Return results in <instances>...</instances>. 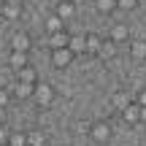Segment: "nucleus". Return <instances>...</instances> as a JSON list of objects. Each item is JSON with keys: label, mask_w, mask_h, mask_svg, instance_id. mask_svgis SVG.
Masks as SVG:
<instances>
[{"label": "nucleus", "mask_w": 146, "mask_h": 146, "mask_svg": "<svg viewBox=\"0 0 146 146\" xmlns=\"http://www.w3.org/2000/svg\"><path fill=\"white\" fill-rule=\"evenodd\" d=\"M46 33H49V35H57V33H65V22L60 19L57 14L46 16Z\"/></svg>", "instance_id": "nucleus-10"}, {"label": "nucleus", "mask_w": 146, "mask_h": 146, "mask_svg": "<svg viewBox=\"0 0 146 146\" xmlns=\"http://www.w3.org/2000/svg\"><path fill=\"white\" fill-rule=\"evenodd\" d=\"M95 8L100 14H111V11H116V0H95Z\"/></svg>", "instance_id": "nucleus-19"}, {"label": "nucleus", "mask_w": 146, "mask_h": 146, "mask_svg": "<svg viewBox=\"0 0 146 146\" xmlns=\"http://www.w3.org/2000/svg\"><path fill=\"white\" fill-rule=\"evenodd\" d=\"M8 138H11V135H8V130L0 125V146H5V143H8Z\"/></svg>", "instance_id": "nucleus-26"}, {"label": "nucleus", "mask_w": 146, "mask_h": 146, "mask_svg": "<svg viewBox=\"0 0 146 146\" xmlns=\"http://www.w3.org/2000/svg\"><path fill=\"white\" fill-rule=\"evenodd\" d=\"M68 33H57V35H49V49H65L68 46Z\"/></svg>", "instance_id": "nucleus-15"}, {"label": "nucleus", "mask_w": 146, "mask_h": 146, "mask_svg": "<svg viewBox=\"0 0 146 146\" xmlns=\"http://www.w3.org/2000/svg\"><path fill=\"white\" fill-rule=\"evenodd\" d=\"M138 5V0H116V8H122V11H133Z\"/></svg>", "instance_id": "nucleus-22"}, {"label": "nucleus", "mask_w": 146, "mask_h": 146, "mask_svg": "<svg viewBox=\"0 0 146 146\" xmlns=\"http://www.w3.org/2000/svg\"><path fill=\"white\" fill-rule=\"evenodd\" d=\"M8 100H11V92H8V89H0V108H5Z\"/></svg>", "instance_id": "nucleus-25"}, {"label": "nucleus", "mask_w": 146, "mask_h": 146, "mask_svg": "<svg viewBox=\"0 0 146 146\" xmlns=\"http://www.w3.org/2000/svg\"><path fill=\"white\" fill-rule=\"evenodd\" d=\"M133 103L146 106V87H143V89H135V95H133Z\"/></svg>", "instance_id": "nucleus-23"}, {"label": "nucleus", "mask_w": 146, "mask_h": 146, "mask_svg": "<svg viewBox=\"0 0 146 146\" xmlns=\"http://www.w3.org/2000/svg\"><path fill=\"white\" fill-rule=\"evenodd\" d=\"M30 46H33V41L27 33H14L11 35V52H30Z\"/></svg>", "instance_id": "nucleus-4"}, {"label": "nucleus", "mask_w": 146, "mask_h": 146, "mask_svg": "<svg viewBox=\"0 0 146 146\" xmlns=\"http://www.w3.org/2000/svg\"><path fill=\"white\" fill-rule=\"evenodd\" d=\"M33 92H35V87H33V84L16 81V87H14V95H16V98H33Z\"/></svg>", "instance_id": "nucleus-18"}, {"label": "nucleus", "mask_w": 146, "mask_h": 146, "mask_svg": "<svg viewBox=\"0 0 146 146\" xmlns=\"http://www.w3.org/2000/svg\"><path fill=\"white\" fill-rule=\"evenodd\" d=\"M54 14H57L62 22H65V19H70V16L76 14V3H73V0H60V3H57V11H54Z\"/></svg>", "instance_id": "nucleus-8"}, {"label": "nucleus", "mask_w": 146, "mask_h": 146, "mask_svg": "<svg viewBox=\"0 0 146 146\" xmlns=\"http://www.w3.org/2000/svg\"><path fill=\"white\" fill-rule=\"evenodd\" d=\"M130 57L135 60H146V41H133L130 43Z\"/></svg>", "instance_id": "nucleus-13"}, {"label": "nucleus", "mask_w": 146, "mask_h": 146, "mask_svg": "<svg viewBox=\"0 0 146 146\" xmlns=\"http://www.w3.org/2000/svg\"><path fill=\"white\" fill-rule=\"evenodd\" d=\"M8 146H27V133H11Z\"/></svg>", "instance_id": "nucleus-20"}, {"label": "nucleus", "mask_w": 146, "mask_h": 146, "mask_svg": "<svg viewBox=\"0 0 146 146\" xmlns=\"http://www.w3.org/2000/svg\"><path fill=\"white\" fill-rule=\"evenodd\" d=\"M16 81H22V84H33V87H35V84H38V70L33 68V65H27V68L16 70Z\"/></svg>", "instance_id": "nucleus-6"}, {"label": "nucleus", "mask_w": 146, "mask_h": 146, "mask_svg": "<svg viewBox=\"0 0 146 146\" xmlns=\"http://www.w3.org/2000/svg\"><path fill=\"white\" fill-rule=\"evenodd\" d=\"M89 138H92L95 143H106L111 138V125H108V122H103V119L92 122V125H89Z\"/></svg>", "instance_id": "nucleus-2"}, {"label": "nucleus", "mask_w": 146, "mask_h": 146, "mask_svg": "<svg viewBox=\"0 0 146 146\" xmlns=\"http://www.w3.org/2000/svg\"><path fill=\"white\" fill-rule=\"evenodd\" d=\"M89 125H92V122H76V133H81V135H89Z\"/></svg>", "instance_id": "nucleus-24"}, {"label": "nucleus", "mask_w": 146, "mask_h": 146, "mask_svg": "<svg viewBox=\"0 0 146 146\" xmlns=\"http://www.w3.org/2000/svg\"><path fill=\"white\" fill-rule=\"evenodd\" d=\"M138 122H143V125H146V106H141V114H138Z\"/></svg>", "instance_id": "nucleus-27"}, {"label": "nucleus", "mask_w": 146, "mask_h": 146, "mask_svg": "<svg viewBox=\"0 0 146 146\" xmlns=\"http://www.w3.org/2000/svg\"><path fill=\"white\" fill-rule=\"evenodd\" d=\"M138 114H141V106L133 103V100L125 106V108H122V119H125L127 125H138Z\"/></svg>", "instance_id": "nucleus-5"}, {"label": "nucleus", "mask_w": 146, "mask_h": 146, "mask_svg": "<svg viewBox=\"0 0 146 146\" xmlns=\"http://www.w3.org/2000/svg\"><path fill=\"white\" fill-rule=\"evenodd\" d=\"M5 3H8V5H22L25 0H5Z\"/></svg>", "instance_id": "nucleus-28"}, {"label": "nucleus", "mask_w": 146, "mask_h": 146, "mask_svg": "<svg viewBox=\"0 0 146 146\" xmlns=\"http://www.w3.org/2000/svg\"><path fill=\"white\" fill-rule=\"evenodd\" d=\"M68 49H70L73 54L87 52V41H84V35H73V33H70V38H68Z\"/></svg>", "instance_id": "nucleus-12"}, {"label": "nucleus", "mask_w": 146, "mask_h": 146, "mask_svg": "<svg viewBox=\"0 0 146 146\" xmlns=\"http://www.w3.org/2000/svg\"><path fill=\"white\" fill-rule=\"evenodd\" d=\"M127 38H130V27H127L125 22H116V25L111 27V41L122 43V41H127Z\"/></svg>", "instance_id": "nucleus-7"}, {"label": "nucleus", "mask_w": 146, "mask_h": 146, "mask_svg": "<svg viewBox=\"0 0 146 146\" xmlns=\"http://www.w3.org/2000/svg\"><path fill=\"white\" fill-rule=\"evenodd\" d=\"M111 103H114V106H116V108H119V111H122V108H125V106H127V103H130V100H127V95H125V92H116V95H114V98H111Z\"/></svg>", "instance_id": "nucleus-21"}, {"label": "nucleus", "mask_w": 146, "mask_h": 146, "mask_svg": "<svg viewBox=\"0 0 146 146\" xmlns=\"http://www.w3.org/2000/svg\"><path fill=\"white\" fill-rule=\"evenodd\" d=\"M27 146H46V135L41 130H30L27 133Z\"/></svg>", "instance_id": "nucleus-17"}, {"label": "nucleus", "mask_w": 146, "mask_h": 146, "mask_svg": "<svg viewBox=\"0 0 146 146\" xmlns=\"http://www.w3.org/2000/svg\"><path fill=\"white\" fill-rule=\"evenodd\" d=\"M73 57H76V54H73L68 46H65V49H52V52H49V60H52V65H54V68H60V70L68 68V65L73 62Z\"/></svg>", "instance_id": "nucleus-3"}, {"label": "nucleus", "mask_w": 146, "mask_h": 146, "mask_svg": "<svg viewBox=\"0 0 146 146\" xmlns=\"http://www.w3.org/2000/svg\"><path fill=\"white\" fill-rule=\"evenodd\" d=\"M84 41H87V52H89V54H98V52H100V43H103V41H100L95 33H87Z\"/></svg>", "instance_id": "nucleus-16"}, {"label": "nucleus", "mask_w": 146, "mask_h": 146, "mask_svg": "<svg viewBox=\"0 0 146 146\" xmlns=\"http://www.w3.org/2000/svg\"><path fill=\"white\" fill-rule=\"evenodd\" d=\"M3 119H5V111H3V108H0V125H3Z\"/></svg>", "instance_id": "nucleus-29"}, {"label": "nucleus", "mask_w": 146, "mask_h": 146, "mask_svg": "<svg viewBox=\"0 0 146 146\" xmlns=\"http://www.w3.org/2000/svg\"><path fill=\"white\" fill-rule=\"evenodd\" d=\"M98 57H100V60H114V57H116V43L111 41V38L100 43V52H98Z\"/></svg>", "instance_id": "nucleus-11"}, {"label": "nucleus", "mask_w": 146, "mask_h": 146, "mask_svg": "<svg viewBox=\"0 0 146 146\" xmlns=\"http://www.w3.org/2000/svg\"><path fill=\"white\" fill-rule=\"evenodd\" d=\"M33 100H35L41 108H49L52 100H54V87H52V84H41V81H38L35 84V92H33Z\"/></svg>", "instance_id": "nucleus-1"}, {"label": "nucleus", "mask_w": 146, "mask_h": 146, "mask_svg": "<svg viewBox=\"0 0 146 146\" xmlns=\"http://www.w3.org/2000/svg\"><path fill=\"white\" fill-rule=\"evenodd\" d=\"M27 60H30V57H27V52H11V54H8V65H11L14 70L27 68V65H30Z\"/></svg>", "instance_id": "nucleus-9"}, {"label": "nucleus", "mask_w": 146, "mask_h": 146, "mask_svg": "<svg viewBox=\"0 0 146 146\" xmlns=\"http://www.w3.org/2000/svg\"><path fill=\"white\" fill-rule=\"evenodd\" d=\"M0 14H3V19L14 22V19H19V16H22V5H8V3H3Z\"/></svg>", "instance_id": "nucleus-14"}, {"label": "nucleus", "mask_w": 146, "mask_h": 146, "mask_svg": "<svg viewBox=\"0 0 146 146\" xmlns=\"http://www.w3.org/2000/svg\"><path fill=\"white\" fill-rule=\"evenodd\" d=\"M5 146H8V143H5Z\"/></svg>", "instance_id": "nucleus-30"}]
</instances>
